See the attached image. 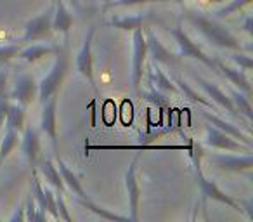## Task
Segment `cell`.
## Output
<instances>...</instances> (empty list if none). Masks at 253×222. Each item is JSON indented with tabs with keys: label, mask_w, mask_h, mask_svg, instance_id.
Listing matches in <instances>:
<instances>
[{
	"label": "cell",
	"mask_w": 253,
	"mask_h": 222,
	"mask_svg": "<svg viewBox=\"0 0 253 222\" xmlns=\"http://www.w3.org/2000/svg\"><path fill=\"white\" fill-rule=\"evenodd\" d=\"M182 16L187 19L191 26L196 30L198 33H201L205 40L210 45L217 47V49L224 50H250L252 45L245 47L241 44V40L231 32L225 25H222L220 19L210 18L207 14H201L193 9H184Z\"/></svg>",
	"instance_id": "obj_1"
},
{
	"label": "cell",
	"mask_w": 253,
	"mask_h": 222,
	"mask_svg": "<svg viewBox=\"0 0 253 222\" xmlns=\"http://www.w3.org/2000/svg\"><path fill=\"white\" fill-rule=\"evenodd\" d=\"M144 35H146L148 56H151V61H155V63H158V64H165L167 68H177L179 66V56L173 54L170 49H167L153 30L148 28V32H144Z\"/></svg>",
	"instance_id": "obj_14"
},
{
	"label": "cell",
	"mask_w": 253,
	"mask_h": 222,
	"mask_svg": "<svg viewBox=\"0 0 253 222\" xmlns=\"http://www.w3.org/2000/svg\"><path fill=\"white\" fill-rule=\"evenodd\" d=\"M231 61L243 71H250L253 68V61H252V56L245 50H232L231 54Z\"/></svg>",
	"instance_id": "obj_34"
},
{
	"label": "cell",
	"mask_w": 253,
	"mask_h": 222,
	"mask_svg": "<svg viewBox=\"0 0 253 222\" xmlns=\"http://www.w3.org/2000/svg\"><path fill=\"white\" fill-rule=\"evenodd\" d=\"M146 59H148V47H146L144 30L137 28L132 32V85L135 90H141L142 78L146 75Z\"/></svg>",
	"instance_id": "obj_6"
},
{
	"label": "cell",
	"mask_w": 253,
	"mask_h": 222,
	"mask_svg": "<svg viewBox=\"0 0 253 222\" xmlns=\"http://www.w3.org/2000/svg\"><path fill=\"white\" fill-rule=\"evenodd\" d=\"M146 21V16L142 14H125V16H113L109 19V25L115 26L123 32H134L137 28H142Z\"/></svg>",
	"instance_id": "obj_27"
},
{
	"label": "cell",
	"mask_w": 253,
	"mask_h": 222,
	"mask_svg": "<svg viewBox=\"0 0 253 222\" xmlns=\"http://www.w3.org/2000/svg\"><path fill=\"white\" fill-rule=\"evenodd\" d=\"M250 4H252V0H227V4L222 5V7L217 9V11L211 12V18L224 19V18H227V16L239 12L243 7H246V5H250Z\"/></svg>",
	"instance_id": "obj_29"
},
{
	"label": "cell",
	"mask_w": 253,
	"mask_h": 222,
	"mask_svg": "<svg viewBox=\"0 0 253 222\" xmlns=\"http://www.w3.org/2000/svg\"><path fill=\"white\" fill-rule=\"evenodd\" d=\"M23 44H7V45H0V66L11 63L12 59L18 57V52L21 50Z\"/></svg>",
	"instance_id": "obj_33"
},
{
	"label": "cell",
	"mask_w": 253,
	"mask_h": 222,
	"mask_svg": "<svg viewBox=\"0 0 253 222\" xmlns=\"http://www.w3.org/2000/svg\"><path fill=\"white\" fill-rule=\"evenodd\" d=\"M191 77H193V80L196 82V85L201 89V90L207 94V97H210V101L213 102L217 108H222L225 109L229 115H232V117H238L241 118V115L238 113V109L234 108V104H232L231 97H229V94L225 90H222L220 87H218L217 84H211L210 80H207V78H203L201 75L194 73V71H189Z\"/></svg>",
	"instance_id": "obj_12"
},
{
	"label": "cell",
	"mask_w": 253,
	"mask_h": 222,
	"mask_svg": "<svg viewBox=\"0 0 253 222\" xmlns=\"http://www.w3.org/2000/svg\"><path fill=\"white\" fill-rule=\"evenodd\" d=\"M68 70H70V56H68L66 50L57 47L49 73L39 82V95H37V99L40 101V104L49 101L52 95L59 94L61 87L64 84V78L68 75Z\"/></svg>",
	"instance_id": "obj_2"
},
{
	"label": "cell",
	"mask_w": 253,
	"mask_h": 222,
	"mask_svg": "<svg viewBox=\"0 0 253 222\" xmlns=\"http://www.w3.org/2000/svg\"><path fill=\"white\" fill-rule=\"evenodd\" d=\"M78 203L82 205V207H85L87 210H90L94 215H97V217L101 219H106V221H130L128 219V215H120V214H115V212L108 210V208L101 207V205H97L94 200H80Z\"/></svg>",
	"instance_id": "obj_28"
},
{
	"label": "cell",
	"mask_w": 253,
	"mask_h": 222,
	"mask_svg": "<svg viewBox=\"0 0 253 222\" xmlns=\"http://www.w3.org/2000/svg\"><path fill=\"white\" fill-rule=\"evenodd\" d=\"M7 94L11 101L28 108V106H32L35 102L37 95H39V82L35 80V77L32 73L25 71V73H21L16 78L11 92H7Z\"/></svg>",
	"instance_id": "obj_10"
},
{
	"label": "cell",
	"mask_w": 253,
	"mask_h": 222,
	"mask_svg": "<svg viewBox=\"0 0 253 222\" xmlns=\"http://www.w3.org/2000/svg\"><path fill=\"white\" fill-rule=\"evenodd\" d=\"M187 146H87V149H137V151H144V149H186Z\"/></svg>",
	"instance_id": "obj_32"
},
{
	"label": "cell",
	"mask_w": 253,
	"mask_h": 222,
	"mask_svg": "<svg viewBox=\"0 0 253 222\" xmlns=\"http://www.w3.org/2000/svg\"><path fill=\"white\" fill-rule=\"evenodd\" d=\"M95 26H88L87 33L84 37V42L82 47L77 54V59H75V68L77 71L82 75L84 78H87L90 82L92 87H95V80H94V57H92V42H94L95 37Z\"/></svg>",
	"instance_id": "obj_13"
},
{
	"label": "cell",
	"mask_w": 253,
	"mask_h": 222,
	"mask_svg": "<svg viewBox=\"0 0 253 222\" xmlns=\"http://www.w3.org/2000/svg\"><path fill=\"white\" fill-rule=\"evenodd\" d=\"M106 2H109V0H104V4H106Z\"/></svg>",
	"instance_id": "obj_43"
},
{
	"label": "cell",
	"mask_w": 253,
	"mask_h": 222,
	"mask_svg": "<svg viewBox=\"0 0 253 222\" xmlns=\"http://www.w3.org/2000/svg\"><path fill=\"white\" fill-rule=\"evenodd\" d=\"M9 221H11V222H16V221H26V217H25V205H21L19 208H16V212L11 215V217H9Z\"/></svg>",
	"instance_id": "obj_39"
},
{
	"label": "cell",
	"mask_w": 253,
	"mask_h": 222,
	"mask_svg": "<svg viewBox=\"0 0 253 222\" xmlns=\"http://www.w3.org/2000/svg\"><path fill=\"white\" fill-rule=\"evenodd\" d=\"M56 208H57V214H59V221H66V222L73 221V217H71L70 212H68L63 193H56Z\"/></svg>",
	"instance_id": "obj_35"
},
{
	"label": "cell",
	"mask_w": 253,
	"mask_h": 222,
	"mask_svg": "<svg viewBox=\"0 0 253 222\" xmlns=\"http://www.w3.org/2000/svg\"><path fill=\"white\" fill-rule=\"evenodd\" d=\"M177 4H180V5H184V2H186V0H175Z\"/></svg>",
	"instance_id": "obj_42"
},
{
	"label": "cell",
	"mask_w": 253,
	"mask_h": 222,
	"mask_svg": "<svg viewBox=\"0 0 253 222\" xmlns=\"http://www.w3.org/2000/svg\"><path fill=\"white\" fill-rule=\"evenodd\" d=\"M73 14L66 7L64 0H54V14H52V32L68 37L70 30L73 28Z\"/></svg>",
	"instance_id": "obj_19"
},
{
	"label": "cell",
	"mask_w": 253,
	"mask_h": 222,
	"mask_svg": "<svg viewBox=\"0 0 253 222\" xmlns=\"http://www.w3.org/2000/svg\"><path fill=\"white\" fill-rule=\"evenodd\" d=\"M203 158H207L218 170H225V172H236V174L250 172L253 167L252 153H245V155H222V153L207 155L205 153Z\"/></svg>",
	"instance_id": "obj_11"
},
{
	"label": "cell",
	"mask_w": 253,
	"mask_h": 222,
	"mask_svg": "<svg viewBox=\"0 0 253 222\" xmlns=\"http://www.w3.org/2000/svg\"><path fill=\"white\" fill-rule=\"evenodd\" d=\"M170 0H109L104 4V11L115 7H132V5H148V4H169Z\"/></svg>",
	"instance_id": "obj_30"
},
{
	"label": "cell",
	"mask_w": 253,
	"mask_h": 222,
	"mask_svg": "<svg viewBox=\"0 0 253 222\" xmlns=\"http://www.w3.org/2000/svg\"><path fill=\"white\" fill-rule=\"evenodd\" d=\"M25 217H26V221H32V222H45L47 221V214L37 207L32 194L28 196V201H26V205H25Z\"/></svg>",
	"instance_id": "obj_31"
},
{
	"label": "cell",
	"mask_w": 253,
	"mask_h": 222,
	"mask_svg": "<svg viewBox=\"0 0 253 222\" xmlns=\"http://www.w3.org/2000/svg\"><path fill=\"white\" fill-rule=\"evenodd\" d=\"M201 117H203L205 120H207V124H210V125H213V127H217L218 131L225 132V134H229L231 137H234V139H238V141L245 142V144L252 146V135H250V132L241 131V129L238 127V125H234V124H231V122L224 120V118H220L218 115L210 113L208 109H201Z\"/></svg>",
	"instance_id": "obj_17"
},
{
	"label": "cell",
	"mask_w": 253,
	"mask_h": 222,
	"mask_svg": "<svg viewBox=\"0 0 253 222\" xmlns=\"http://www.w3.org/2000/svg\"><path fill=\"white\" fill-rule=\"evenodd\" d=\"M39 172H40V176L49 182L50 187H54L57 193L66 194L68 189H66V186H64L63 179H61V174H59V170H57V165L52 162V160L50 158L42 160L39 165Z\"/></svg>",
	"instance_id": "obj_22"
},
{
	"label": "cell",
	"mask_w": 253,
	"mask_h": 222,
	"mask_svg": "<svg viewBox=\"0 0 253 222\" xmlns=\"http://www.w3.org/2000/svg\"><path fill=\"white\" fill-rule=\"evenodd\" d=\"M239 28H243V32H246L248 35H252L253 33V19H252V14H245V18H243L241 25H239Z\"/></svg>",
	"instance_id": "obj_38"
},
{
	"label": "cell",
	"mask_w": 253,
	"mask_h": 222,
	"mask_svg": "<svg viewBox=\"0 0 253 222\" xmlns=\"http://www.w3.org/2000/svg\"><path fill=\"white\" fill-rule=\"evenodd\" d=\"M225 90H227L234 108L238 109V113L241 115L243 118H246V122H252L253 111H252V104H250V95L238 90V89H234V87H227Z\"/></svg>",
	"instance_id": "obj_25"
},
{
	"label": "cell",
	"mask_w": 253,
	"mask_h": 222,
	"mask_svg": "<svg viewBox=\"0 0 253 222\" xmlns=\"http://www.w3.org/2000/svg\"><path fill=\"white\" fill-rule=\"evenodd\" d=\"M201 144L208 146V148H213V149H222V151L252 153V146L231 137L229 134L218 131L217 127H213V125H210V124H207V127H205V137Z\"/></svg>",
	"instance_id": "obj_8"
},
{
	"label": "cell",
	"mask_w": 253,
	"mask_h": 222,
	"mask_svg": "<svg viewBox=\"0 0 253 222\" xmlns=\"http://www.w3.org/2000/svg\"><path fill=\"white\" fill-rule=\"evenodd\" d=\"M205 4L211 5V4H224V2H227V0H203Z\"/></svg>",
	"instance_id": "obj_40"
},
{
	"label": "cell",
	"mask_w": 253,
	"mask_h": 222,
	"mask_svg": "<svg viewBox=\"0 0 253 222\" xmlns=\"http://www.w3.org/2000/svg\"><path fill=\"white\" fill-rule=\"evenodd\" d=\"M169 33L172 35L173 42L177 44V49H179L177 56H179V59L191 57V59L200 61V63H203L205 66H208L210 70L215 71V57H211V56H208L207 52H203V50H201V47H198L196 44L191 40V37L184 32L182 23L179 21V23H177V26L169 28Z\"/></svg>",
	"instance_id": "obj_4"
},
{
	"label": "cell",
	"mask_w": 253,
	"mask_h": 222,
	"mask_svg": "<svg viewBox=\"0 0 253 222\" xmlns=\"http://www.w3.org/2000/svg\"><path fill=\"white\" fill-rule=\"evenodd\" d=\"M59 45H49V44H32V45H23L18 52V59L25 63H37L45 56H54Z\"/></svg>",
	"instance_id": "obj_21"
},
{
	"label": "cell",
	"mask_w": 253,
	"mask_h": 222,
	"mask_svg": "<svg viewBox=\"0 0 253 222\" xmlns=\"http://www.w3.org/2000/svg\"><path fill=\"white\" fill-rule=\"evenodd\" d=\"M9 102H11L9 94L7 92H2V94H0V132H2V129H4V122H5V115H7Z\"/></svg>",
	"instance_id": "obj_36"
},
{
	"label": "cell",
	"mask_w": 253,
	"mask_h": 222,
	"mask_svg": "<svg viewBox=\"0 0 253 222\" xmlns=\"http://www.w3.org/2000/svg\"><path fill=\"white\" fill-rule=\"evenodd\" d=\"M215 73H220L224 78H227L229 84L234 85V89L252 95V85H250V78L246 77V71L239 70L238 66H231V64L215 57Z\"/></svg>",
	"instance_id": "obj_15"
},
{
	"label": "cell",
	"mask_w": 253,
	"mask_h": 222,
	"mask_svg": "<svg viewBox=\"0 0 253 222\" xmlns=\"http://www.w3.org/2000/svg\"><path fill=\"white\" fill-rule=\"evenodd\" d=\"M7 85H9V70L0 68V94L7 92Z\"/></svg>",
	"instance_id": "obj_37"
},
{
	"label": "cell",
	"mask_w": 253,
	"mask_h": 222,
	"mask_svg": "<svg viewBox=\"0 0 253 222\" xmlns=\"http://www.w3.org/2000/svg\"><path fill=\"white\" fill-rule=\"evenodd\" d=\"M19 132L11 127H4V134L0 137V163H4L12 151L19 146Z\"/></svg>",
	"instance_id": "obj_26"
},
{
	"label": "cell",
	"mask_w": 253,
	"mask_h": 222,
	"mask_svg": "<svg viewBox=\"0 0 253 222\" xmlns=\"http://www.w3.org/2000/svg\"><path fill=\"white\" fill-rule=\"evenodd\" d=\"M172 80H173V84L177 85V89H179V94H184V97H187L191 102H194V104H201V106H205L207 109H213V111H217V109H218L217 106L210 101V99H205L200 92L194 90V89L191 87V84H187L184 78L173 77Z\"/></svg>",
	"instance_id": "obj_23"
},
{
	"label": "cell",
	"mask_w": 253,
	"mask_h": 222,
	"mask_svg": "<svg viewBox=\"0 0 253 222\" xmlns=\"http://www.w3.org/2000/svg\"><path fill=\"white\" fill-rule=\"evenodd\" d=\"M56 165H57V170H59V174H61V179H63L64 186H66V189L71 191V194L75 196V200H77V201L90 200V196L85 193L84 186H82V182H80V179L77 177V174H75L73 170H71L70 167L63 162V160H57Z\"/></svg>",
	"instance_id": "obj_20"
},
{
	"label": "cell",
	"mask_w": 253,
	"mask_h": 222,
	"mask_svg": "<svg viewBox=\"0 0 253 222\" xmlns=\"http://www.w3.org/2000/svg\"><path fill=\"white\" fill-rule=\"evenodd\" d=\"M52 14H54V0L52 4L35 18L28 19L23 26V37L19 42L25 45L30 42H39V40H49L52 37Z\"/></svg>",
	"instance_id": "obj_5"
},
{
	"label": "cell",
	"mask_w": 253,
	"mask_h": 222,
	"mask_svg": "<svg viewBox=\"0 0 253 222\" xmlns=\"http://www.w3.org/2000/svg\"><path fill=\"white\" fill-rule=\"evenodd\" d=\"M70 2H71L73 5H78L80 2H87V0H70Z\"/></svg>",
	"instance_id": "obj_41"
},
{
	"label": "cell",
	"mask_w": 253,
	"mask_h": 222,
	"mask_svg": "<svg viewBox=\"0 0 253 222\" xmlns=\"http://www.w3.org/2000/svg\"><path fill=\"white\" fill-rule=\"evenodd\" d=\"M57 104H59V94L52 95L49 101L42 104V113H40V134H45L50 139L54 153L59 151V142H57Z\"/></svg>",
	"instance_id": "obj_9"
},
{
	"label": "cell",
	"mask_w": 253,
	"mask_h": 222,
	"mask_svg": "<svg viewBox=\"0 0 253 222\" xmlns=\"http://www.w3.org/2000/svg\"><path fill=\"white\" fill-rule=\"evenodd\" d=\"M25 125H26V108L21 104H18V102L11 101L9 102V108H7V115H5L4 127H11L21 134Z\"/></svg>",
	"instance_id": "obj_24"
},
{
	"label": "cell",
	"mask_w": 253,
	"mask_h": 222,
	"mask_svg": "<svg viewBox=\"0 0 253 222\" xmlns=\"http://www.w3.org/2000/svg\"><path fill=\"white\" fill-rule=\"evenodd\" d=\"M148 78H149V85L151 89L163 92V94H179V89L173 84V80L162 70L158 63L153 61L148 66Z\"/></svg>",
	"instance_id": "obj_18"
},
{
	"label": "cell",
	"mask_w": 253,
	"mask_h": 222,
	"mask_svg": "<svg viewBox=\"0 0 253 222\" xmlns=\"http://www.w3.org/2000/svg\"><path fill=\"white\" fill-rule=\"evenodd\" d=\"M137 163H139V155H135L132 158V162L128 163L125 172V191H126V200H128V219L130 221H139V207H141V184H139L137 177Z\"/></svg>",
	"instance_id": "obj_7"
},
{
	"label": "cell",
	"mask_w": 253,
	"mask_h": 222,
	"mask_svg": "<svg viewBox=\"0 0 253 222\" xmlns=\"http://www.w3.org/2000/svg\"><path fill=\"white\" fill-rule=\"evenodd\" d=\"M21 151L25 158L30 162V165L37 167L40 158V131L32 125H25L23 129V137L19 141Z\"/></svg>",
	"instance_id": "obj_16"
},
{
	"label": "cell",
	"mask_w": 253,
	"mask_h": 222,
	"mask_svg": "<svg viewBox=\"0 0 253 222\" xmlns=\"http://www.w3.org/2000/svg\"><path fill=\"white\" fill-rule=\"evenodd\" d=\"M193 167H194V179H196V184H198V187H200V193H201L203 201L213 200V201H218V203H224L225 207L232 208L234 212L245 214L243 200H236V198H232L231 194H225L213 180H210L207 176H205L203 170H201V163H196V165H193Z\"/></svg>",
	"instance_id": "obj_3"
}]
</instances>
